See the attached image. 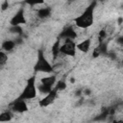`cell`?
Instances as JSON below:
<instances>
[{
  "label": "cell",
  "instance_id": "cell-1",
  "mask_svg": "<svg viewBox=\"0 0 123 123\" xmlns=\"http://www.w3.org/2000/svg\"><path fill=\"white\" fill-rule=\"evenodd\" d=\"M96 7V1L91 2L88 7L74 19L75 24L82 29H86L90 27L94 22V10Z\"/></svg>",
  "mask_w": 123,
  "mask_h": 123
},
{
  "label": "cell",
  "instance_id": "cell-2",
  "mask_svg": "<svg viewBox=\"0 0 123 123\" xmlns=\"http://www.w3.org/2000/svg\"><path fill=\"white\" fill-rule=\"evenodd\" d=\"M34 70L36 72H43V73H52L54 71L53 66L45 58L42 50L37 51V59L34 65Z\"/></svg>",
  "mask_w": 123,
  "mask_h": 123
},
{
  "label": "cell",
  "instance_id": "cell-3",
  "mask_svg": "<svg viewBox=\"0 0 123 123\" xmlns=\"http://www.w3.org/2000/svg\"><path fill=\"white\" fill-rule=\"evenodd\" d=\"M37 96V86H36V77L32 76L30 77L27 82L24 89L22 90L20 96L17 99L20 100H31L36 98Z\"/></svg>",
  "mask_w": 123,
  "mask_h": 123
},
{
  "label": "cell",
  "instance_id": "cell-4",
  "mask_svg": "<svg viewBox=\"0 0 123 123\" xmlns=\"http://www.w3.org/2000/svg\"><path fill=\"white\" fill-rule=\"evenodd\" d=\"M60 53L66 56L74 57L76 54V43L71 39H65L64 43L60 47Z\"/></svg>",
  "mask_w": 123,
  "mask_h": 123
},
{
  "label": "cell",
  "instance_id": "cell-5",
  "mask_svg": "<svg viewBox=\"0 0 123 123\" xmlns=\"http://www.w3.org/2000/svg\"><path fill=\"white\" fill-rule=\"evenodd\" d=\"M57 93H58V90L54 87L49 93L46 94L45 97H43L39 102H38V106L41 107V108H46L48 106H50L51 104L54 103L56 97H57Z\"/></svg>",
  "mask_w": 123,
  "mask_h": 123
},
{
  "label": "cell",
  "instance_id": "cell-6",
  "mask_svg": "<svg viewBox=\"0 0 123 123\" xmlns=\"http://www.w3.org/2000/svg\"><path fill=\"white\" fill-rule=\"evenodd\" d=\"M10 23H11V26H20V24H26L27 23V20H26L25 15H24V9L23 8H20L15 12V14L12 17Z\"/></svg>",
  "mask_w": 123,
  "mask_h": 123
},
{
  "label": "cell",
  "instance_id": "cell-7",
  "mask_svg": "<svg viewBox=\"0 0 123 123\" xmlns=\"http://www.w3.org/2000/svg\"><path fill=\"white\" fill-rule=\"evenodd\" d=\"M11 106H12V110L18 113H23L28 111V106H27L25 100L16 99L12 103Z\"/></svg>",
  "mask_w": 123,
  "mask_h": 123
},
{
  "label": "cell",
  "instance_id": "cell-8",
  "mask_svg": "<svg viewBox=\"0 0 123 123\" xmlns=\"http://www.w3.org/2000/svg\"><path fill=\"white\" fill-rule=\"evenodd\" d=\"M76 37H77V33L75 32V30L71 26H69V27L64 28L62 31V33L60 34V37L59 38L60 39L61 38H64V39H71V40H73Z\"/></svg>",
  "mask_w": 123,
  "mask_h": 123
},
{
  "label": "cell",
  "instance_id": "cell-9",
  "mask_svg": "<svg viewBox=\"0 0 123 123\" xmlns=\"http://www.w3.org/2000/svg\"><path fill=\"white\" fill-rule=\"evenodd\" d=\"M107 54V44L105 42H100V44L94 48L92 52V57L94 59L98 58L101 55H106Z\"/></svg>",
  "mask_w": 123,
  "mask_h": 123
},
{
  "label": "cell",
  "instance_id": "cell-10",
  "mask_svg": "<svg viewBox=\"0 0 123 123\" xmlns=\"http://www.w3.org/2000/svg\"><path fill=\"white\" fill-rule=\"evenodd\" d=\"M90 45H91V39L86 38V39L83 40L82 42L76 44V48L78 50H80L81 52H83V53H87L89 48H90Z\"/></svg>",
  "mask_w": 123,
  "mask_h": 123
},
{
  "label": "cell",
  "instance_id": "cell-11",
  "mask_svg": "<svg viewBox=\"0 0 123 123\" xmlns=\"http://www.w3.org/2000/svg\"><path fill=\"white\" fill-rule=\"evenodd\" d=\"M37 14L39 18L41 19H44V18H47L51 15V8L49 7H46V8H40L37 10Z\"/></svg>",
  "mask_w": 123,
  "mask_h": 123
},
{
  "label": "cell",
  "instance_id": "cell-12",
  "mask_svg": "<svg viewBox=\"0 0 123 123\" xmlns=\"http://www.w3.org/2000/svg\"><path fill=\"white\" fill-rule=\"evenodd\" d=\"M56 83V77L55 76H49V77H43L40 80V84L48 86H52L55 85Z\"/></svg>",
  "mask_w": 123,
  "mask_h": 123
},
{
  "label": "cell",
  "instance_id": "cell-13",
  "mask_svg": "<svg viewBox=\"0 0 123 123\" xmlns=\"http://www.w3.org/2000/svg\"><path fill=\"white\" fill-rule=\"evenodd\" d=\"M14 47H15V43H14L13 40H5V41L2 43V48H3L5 51H7V52L12 51Z\"/></svg>",
  "mask_w": 123,
  "mask_h": 123
},
{
  "label": "cell",
  "instance_id": "cell-14",
  "mask_svg": "<svg viewBox=\"0 0 123 123\" xmlns=\"http://www.w3.org/2000/svg\"><path fill=\"white\" fill-rule=\"evenodd\" d=\"M60 47H61V39L58 38L57 41H56V42L53 44V46H52V54H53L54 59H56V58L58 57V55H59V53H60Z\"/></svg>",
  "mask_w": 123,
  "mask_h": 123
},
{
  "label": "cell",
  "instance_id": "cell-15",
  "mask_svg": "<svg viewBox=\"0 0 123 123\" xmlns=\"http://www.w3.org/2000/svg\"><path fill=\"white\" fill-rule=\"evenodd\" d=\"M12 118V114L11 111H3L0 113V123L2 122H9Z\"/></svg>",
  "mask_w": 123,
  "mask_h": 123
},
{
  "label": "cell",
  "instance_id": "cell-16",
  "mask_svg": "<svg viewBox=\"0 0 123 123\" xmlns=\"http://www.w3.org/2000/svg\"><path fill=\"white\" fill-rule=\"evenodd\" d=\"M109 114H111V111H110V109H107V110L103 111L99 115H97L93 120L94 121H102V120H105L108 117Z\"/></svg>",
  "mask_w": 123,
  "mask_h": 123
},
{
  "label": "cell",
  "instance_id": "cell-17",
  "mask_svg": "<svg viewBox=\"0 0 123 123\" xmlns=\"http://www.w3.org/2000/svg\"><path fill=\"white\" fill-rule=\"evenodd\" d=\"M37 88H38V91L40 93H42V94H47L53 89L52 86H45V85H42V84H40L37 86Z\"/></svg>",
  "mask_w": 123,
  "mask_h": 123
},
{
  "label": "cell",
  "instance_id": "cell-18",
  "mask_svg": "<svg viewBox=\"0 0 123 123\" xmlns=\"http://www.w3.org/2000/svg\"><path fill=\"white\" fill-rule=\"evenodd\" d=\"M55 88H56L58 91H62V90H64V89L66 88V83H65L64 81H62V80L58 81L57 84H56Z\"/></svg>",
  "mask_w": 123,
  "mask_h": 123
},
{
  "label": "cell",
  "instance_id": "cell-19",
  "mask_svg": "<svg viewBox=\"0 0 123 123\" xmlns=\"http://www.w3.org/2000/svg\"><path fill=\"white\" fill-rule=\"evenodd\" d=\"M10 32L12 33V34L19 35V36H21V35L23 34V30H22L21 26H11V28H10Z\"/></svg>",
  "mask_w": 123,
  "mask_h": 123
},
{
  "label": "cell",
  "instance_id": "cell-20",
  "mask_svg": "<svg viewBox=\"0 0 123 123\" xmlns=\"http://www.w3.org/2000/svg\"><path fill=\"white\" fill-rule=\"evenodd\" d=\"M7 62H8V55L5 52L0 51V65H4Z\"/></svg>",
  "mask_w": 123,
  "mask_h": 123
},
{
  "label": "cell",
  "instance_id": "cell-21",
  "mask_svg": "<svg viewBox=\"0 0 123 123\" xmlns=\"http://www.w3.org/2000/svg\"><path fill=\"white\" fill-rule=\"evenodd\" d=\"M106 37H107L106 31H105V30H101L100 33H99V41H100V42H103V40H104V38H105Z\"/></svg>",
  "mask_w": 123,
  "mask_h": 123
},
{
  "label": "cell",
  "instance_id": "cell-22",
  "mask_svg": "<svg viewBox=\"0 0 123 123\" xmlns=\"http://www.w3.org/2000/svg\"><path fill=\"white\" fill-rule=\"evenodd\" d=\"M27 4L31 5V6H34V5H38V4H42L43 1H26Z\"/></svg>",
  "mask_w": 123,
  "mask_h": 123
},
{
  "label": "cell",
  "instance_id": "cell-23",
  "mask_svg": "<svg viewBox=\"0 0 123 123\" xmlns=\"http://www.w3.org/2000/svg\"><path fill=\"white\" fill-rule=\"evenodd\" d=\"M8 8H9V3H8V1H4V2L2 3V5H1V10H2V11H6Z\"/></svg>",
  "mask_w": 123,
  "mask_h": 123
},
{
  "label": "cell",
  "instance_id": "cell-24",
  "mask_svg": "<svg viewBox=\"0 0 123 123\" xmlns=\"http://www.w3.org/2000/svg\"><path fill=\"white\" fill-rule=\"evenodd\" d=\"M14 43H15V45H18V44H21V43H23V38L21 37H16L14 40Z\"/></svg>",
  "mask_w": 123,
  "mask_h": 123
},
{
  "label": "cell",
  "instance_id": "cell-25",
  "mask_svg": "<svg viewBox=\"0 0 123 123\" xmlns=\"http://www.w3.org/2000/svg\"><path fill=\"white\" fill-rule=\"evenodd\" d=\"M90 93V90L89 89H86L85 90V94H89Z\"/></svg>",
  "mask_w": 123,
  "mask_h": 123
},
{
  "label": "cell",
  "instance_id": "cell-26",
  "mask_svg": "<svg viewBox=\"0 0 123 123\" xmlns=\"http://www.w3.org/2000/svg\"><path fill=\"white\" fill-rule=\"evenodd\" d=\"M118 123H123V121H122V120H119V121H118Z\"/></svg>",
  "mask_w": 123,
  "mask_h": 123
}]
</instances>
